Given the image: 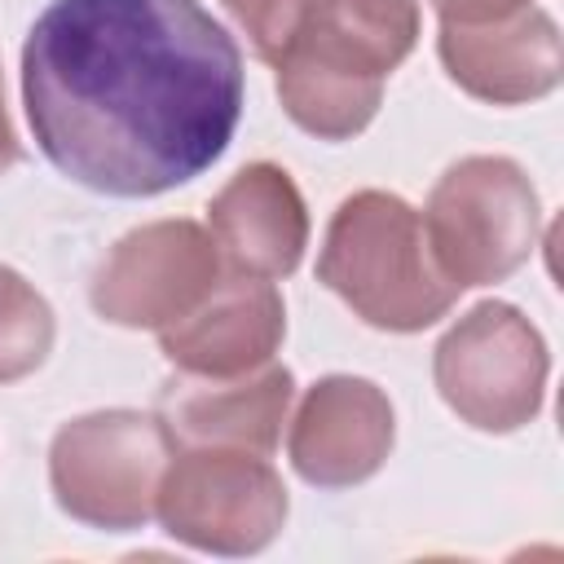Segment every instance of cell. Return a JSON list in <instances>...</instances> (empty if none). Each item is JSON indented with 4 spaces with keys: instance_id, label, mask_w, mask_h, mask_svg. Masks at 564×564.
I'll return each mask as SVG.
<instances>
[{
    "instance_id": "1",
    "label": "cell",
    "mask_w": 564,
    "mask_h": 564,
    "mask_svg": "<svg viewBox=\"0 0 564 564\" xmlns=\"http://www.w3.org/2000/svg\"><path fill=\"white\" fill-rule=\"evenodd\" d=\"M22 106L66 181L154 198L229 150L242 48L198 0H53L22 44Z\"/></svg>"
},
{
    "instance_id": "2",
    "label": "cell",
    "mask_w": 564,
    "mask_h": 564,
    "mask_svg": "<svg viewBox=\"0 0 564 564\" xmlns=\"http://www.w3.org/2000/svg\"><path fill=\"white\" fill-rule=\"evenodd\" d=\"M419 0H304L273 62L278 101L317 141L370 128L388 75L419 44Z\"/></svg>"
},
{
    "instance_id": "3",
    "label": "cell",
    "mask_w": 564,
    "mask_h": 564,
    "mask_svg": "<svg viewBox=\"0 0 564 564\" xmlns=\"http://www.w3.org/2000/svg\"><path fill=\"white\" fill-rule=\"evenodd\" d=\"M317 282L352 317L388 335L427 330L458 300V286L427 251L423 216L388 189H357L335 207L317 251Z\"/></svg>"
},
{
    "instance_id": "4",
    "label": "cell",
    "mask_w": 564,
    "mask_h": 564,
    "mask_svg": "<svg viewBox=\"0 0 564 564\" xmlns=\"http://www.w3.org/2000/svg\"><path fill=\"white\" fill-rule=\"evenodd\" d=\"M423 234L436 269L458 286H494L529 264L542 203L529 172L507 154H467L427 194Z\"/></svg>"
},
{
    "instance_id": "5",
    "label": "cell",
    "mask_w": 564,
    "mask_h": 564,
    "mask_svg": "<svg viewBox=\"0 0 564 564\" xmlns=\"http://www.w3.org/2000/svg\"><path fill=\"white\" fill-rule=\"evenodd\" d=\"M172 436L159 414L93 410L62 423L48 441L53 502L97 533H137L154 520Z\"/></svg>"
},
{
    "instance_id": "6",
    "label": "cell",
    "mask_w": 564,
    "mask_h": 564,
    "mask_svg": "<svg viewBox=\"0 0 564 564\" xmlns=\"http://www.w3.org/2000/svg\"><path fill=\"white\" fill-rule=\"evenodd\" d=\"M291 498L269 454L229 445H181L172 449L154 520L163 533L203 555H260L286 524Z\"/></svg>"
},
{
    "instance_id": "7",
    "label": "cell",
    "mask_w": 564,
    "mask_h": 564,
    "mask_svg": "<svg viewBox=\"0 0 564 564\" xmlns=\"http://www.w3.org/2000/svg\"><path fill=\"white\" fill-rule=\"evenodd\" d=\"M551 352L542 330L507 300L471 304L432 348L441 401L476 432L507 436L529 427L546 401Z\"/></svg>"
},
{
    "instance_id": "8",
    "label": "cell",
    "mask_w": 564,
    "mask_h": 564,
    "mask_svg": "<svg viewBox=\"0 0 564 564\" xmlns=\"http://www.w3.org/2000/svg\"><path fill=\"white\" fill-rule=\"evenodd\" d=\"M220 251L198 220H150L110 247L93 273L88 300L110 326L163 330L220 282Z\"/></svg>"
},
{
    "instance_id": "9",
    "label": "cell",
    "mask_w": 564,
    "mask_h": 564,
    "mask_svg": "<svg viewBox=\"0 0 564 564\" xmlns=\"http://www.w3.org/2000/svg\"><path fill=\"white\" fill-rule=\"evenodd\" d=\"M392 441L397 414L388 392L361 375H326L291 414L286 458L313 489H352L388 463Z\"/></svg>"
},
{
    "instance_id": "10",
    "label": "cell",
    "mask_w": 564,
    "mask_h": 564,
    "mask_svg": "<svg viewBox=\"0 0 564 564\" xmlns=\"http://www.w3.org/2000/svg\"><path fill=\"white\" fill-rule=\"evenodd\" d=\"M436 57L467 97L489 106L542 101L560 88L564 75L560 22L538 4L494 22H441Z\"/></svg>"
},
{
    "instance_id": "11",
    "label": "cell",
    "mask_w": 564,
    "mask_h": 564,
    "mask_svg": "<svg viewBox=\"0 0 564 564\" xmlns=\"http://www.w3.org/2000/svg\"><path fill=\"white\" fill-rule=\"evenodd\" d=\"M286 304L269 278L220 273V282L172 326L159 330V352L176 375L229 379L247 375L282 348Z\"/></svg>"
},
{
    "instance_id": "12",
    "label": "cell",
    "mask_w": 564,
    "mask_h": 564,
    "mask_svg": "<svg viewBox=\"0 0 564 564\" xmlns=\"http://www.w3.org/2000/svg\"><path fill=\"white\" fill-rule=\"evenodd\" d=\"M295 401V375L282 361H264L229 379L176 375L159 392V423L172 445H229L251 454H273L282 423Z\"/></svg>"
},
{
    "instance_id": "13",
    "label": "cell",
    "mask_w": 564,
    "mask_h": 564,
    "mask_svg": "<svg viewBox=\"0 0 564 564\" xmlns=\"http://www.w3.org/2000/svg\"><path fill=\"white\" fill-rule=\"evenodd\" d=\"M207 234L229 273L286 278L308 247V207L286 167L256 159L238 167L207 207Z\"/></svg>"
},
{
    "instance_id": "14",
    "label": "cell",
    "mask_w": 564,
    "mask_h": 564,
    "mask_svg": "<svg viewBox=\"0 0 564 564\" xmlns=\"http://www.w3.org/2000/svg\"><path fill=\"white\" fill-rule=\"evenodd\" d=\"M53 308L48 300L9 264H0V383H18L44 366L53 352Z\"/></svg>"
},
{
    "instance_id": "15",
    "label": "cell",
    "mask_w": 564,
    "mask_h": 564,
    "mask_svg": "<svg viewBox=\"0 0 564 564\" xmlns=\"http://www.w3.org/2000/svg\"><path fill=\"white\" fill-rule=\"evenodd\" d=\"M300 4L304 0H225V9H229V18L238 22V31L247 35V44H251V53L260 57V62H278V53H282V44H286V35H291V26H295V18H300Z\"/></svg>"
},
{
    "instance_id": "16",
    "label": "cell",
    "mask_w": 564,
    "mask_h": 564,
    "mask_svg": "<svg viewBox=\"0 0 564 564\" xmlns=\"http://www.w3.org/2000/svg\"><path fill=\"white\" fill-rule=\"evenodd\" d=\"M524 4H533V0H432L441 22H494Z\"/></svg>"
},
{
    "instance_id": "17",
    "label": "cell",
    "mask_w": 564,
    "mask_h": 564,
    "mask_svg": "<svg viewBox=\"0 0 564 564\" xmlns=\"http://www.w3.org/2000/svg\"><path fill=\"white\" fill-rule=\"evenodd\" d=\"M22 159V145H18V132L9 123V110H4V84H0V176Z\"/></svg>"
}]
</instances>
